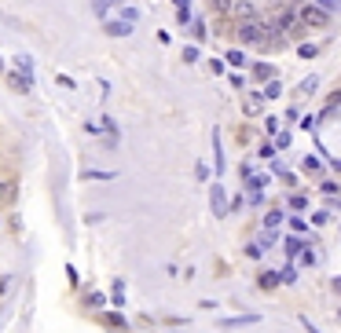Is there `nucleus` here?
<instances>
[{
    "label": "nucleus",
    "mask_w": 341,
    "mask_h": 333,
    "mask_svg": "<svg viewBox=\"0 0 341 333\" xmlns=\"http://www.w3.org/2000/svg\"><path fill=\"white\" fill-rule=\"evenodd\" d=\"M253 77H257V81H275V70L268 66V62H257V66H253Z\"/></svg>",
    "instance_id": "nucleus-7"
},
{
    "label": "nucleus",
    "mask_w": 341,
    "mask_h": 333,
    "mask_svg": "<svg viewBox=\"0 0 341 333\" xmlns=\"http://www.w3.org/2000/svg\"><path fill=\"white\" fill-rule=\"evenodd\" d=\"M15 70L26 73V77H33V59H29V55H15Z\"/></svg>",
    "instance_id": "nucleus-6"
},
{
    "label": "nucleus",
    "mask_w": 341,
    "mask_h": 333,
    "mask_svg": "<svg viewBox=\"0 0 341 333\" xmlns=\"http://www.w3.org/2000/svg\"><path fill=\"white\" fill-rule=\"evenodd\" d=\"M334 289H337V293H341V278H334Z\"/></svg>",
    "instance_id": "nucleus-28"
},
{
    "label": "nucleus",
    "mask_w": 341,
    "mask_h": 333,
    "mask_svg": "<svg viewBox=\"0 0 341 333\" xmlns=\"http://www.w3.org/2000/svg\"><path fill=\"white\" fill-rule=\"evenodd\" d=\"M268 29H272V26L257 22V19H246V22L239 26V40H242V44H268V40H272Z\"/></svg>",
    "instance_id": "nucleus-1"
},
{
    "label": "nucleus",
    "mask_w": 341,
    "mask_h": 333,
    "mask_svg": "<svg viewBox=\"0 0 341 333\" xmlns=\"http://www.w3.org/2000/svg\"><path fill=\"white\" fill-rule=\"evenodd\" d=\"M305 205H308V201H305V194H293V198H290V209H297V213H301Z\"/></svg>",
    "instance_id": "nucleus-20"
},
{
    "label": "nucleus",
    "mask_w": 341,
    "mask_h": 333,
    "mask_svg": "<svg viewBox=\"0 0 341 333\" xmlns=\"http://www.w3.org/2000/svg\"><path fill=\"white\" fill-rule=\"evenodd\" d=\"M85 300H88V304H92V308H103V293H88Z\"/></svg>",
    "instance_id": "nucleus-23"
},
{
    "label": "nucleus",
    "mask_w": 341,
    "mask_h": 333,
    "mask_svg": "<svg viewBox=\"0 0 341 333\" xmlns=\"http://www.w3.org/2000/svg\"><path fill=\"white\" fill-rule=\"evenodd\" d=\"M0 70H4V59H0Z\"/></svg>",
    "instance_id": "nucleus-29"
},
{
    "label": "nucleus",
    "mask_w": 341,
    "mask_h": 333,
    "mask_svg": "<svg viewBox=\"0 0 341 333\" xmlns=\"http://www.w3.org/2000/svg\"><path fill=\"white\" fill-rule=\"evenodd\" d=\"M114 4H121V0H114Z\"/></svg>",
    "instance_id": "nucleus-30"
},
{
    "label": "nucleus",
    "mask_w": 341,
    "mask_h": 333,
    "mask_svg": "<svg viewBox=\"0 0 341 333\" xmlns=\"http://www.w3.org/2000/svg\"><path fill=\"white\" fill-rule=\"evenodd\" d=\"M11 194H15V187L11 183H0V198H11Z\"/></svg>",
    "instance_id": "nucleus-27"
},
{
    "label": "nucleus",
    "mask_w": 341,
    "mask_h": 333,
    "mask_svg": "<svg viewBox=\"0 0 341 333\" xmlns=\"http://www.w3.org/2000/svg\"><path fill=\"white\" fill-rule=\"evenodd\" d=\"M297 19H301L305 29H323V26L330 22V11H327V8H319V4H305V8L297 11Z\"/></svg>",
    "instance_id": "nucleus-2"
},
{
    "label": "nucleus",
    "mask_w": 341,
    "mask_h": 333,
    "mask_svg": "<svg viewBox=\"0 0 341 333\" xmlns=\"http://www.w3.org/2000/svg\"><path fill=\"white\" fill-rule=\"evenodd\" d=\"M316 52H319V48H316V44H301V48H297V55H301V59H312Z\"/></svg>",
    "instance_id": "nucleus-16"
},
{
    "label": "nucleus",
    "mask_w": 341,
    "mask_h": 333,
    "mask_svg": "<svg viewBox=\"0 0 341 333\" xmlns=\"http://www.w3.org/2000/svg\"><path fill=\"white\" fill-rule=\"evenodd\" d=\"M132 26H136V22H129V19H106L103 29H106L110 37H129V33H132Z\"/></svg>",
    "instance_id": "nucleus-3"
},
{
    "label": "nucleus",
    "mask_w": 341,
    "mask_h": 333,
    "mask_svg": "<svg viewBox=\"0 0 341 333\" xmlns=\"http://www.w3.org/2000/svg\"><path fill=\"white\" fill-rule=\"evenodd\" d=\"M279 278H283V275H260V285H264V289H275Z\"/></svg>",
    "instance_id": "nucleus-14"
},
{
    "label": "nucleus",
    "mask_w": 341,
    "mask_h": 333,
    "mask_svg": "<svg viewBox=\"0 0 341 333\" xmlns=\"http://www.w3.org/2000/svg\"><path fill=\"white\" fill-rule=\"evenodd\" d=\"M224 59H228V66H246V55H242V52H235V48H231V52H228Z\"/></svg>",
    "instance_id": "nucleus-10"
},
{
    "label": "nucleus",
    "mask_w": 341,
    "mask_h": 333,
    "mask_svg": "<svg viewBox=\"0 0 341 333\" xmlns=\"http://www.w3.org/2000/svg\"><path fill=\"white\" fill-rule=\"evenodd\" d=\"M110 4H114V0H92V11H96V15H106V11H110Z\"/></svg>",
    "instance_id": "nucleus-12"
},
{
    "label": "nucleus",
    "mask_w": 341,
    "mask_h": 333,
    "mask_svg": "<svg viewBox=\"0 0 341 333\" xmlns=\"http://www.w3.org/2000/svg\"><path fill=\"white\" fill-rule=\"evenodd\" d=\"M183 62H198V48H195V44L183 48Z\"/></svg>",
    "instance_id": "nucleus-19"
},
{
    "label": "nucleus",
    "mask_w": 341,
    "mask_h": 333,
    "mask_svg": "<svg viewBox=\"0 0 341 333\" xmlns=\"http://www.w3.org/2000/svg\"><path fill=\"white\" fill-rule=\"evenodd\" d=\"M209 8H213V11H231L228 0H209Z\"/></svg>",
    "instance_id": "nucleus-24"
},
{
    "label": "nucleus",
    "mask_w": 341,
    "mask_h": 333,
    "mask_svg": "<svg viewBox=\"0 0 341 333\" xmlns=\"http://www.w3.org/2000/svg\"><path fill=\"white\" fill-rule=\"evenodd\" d=\"M264 224H268V227H275V224H283V213H279V209H272V213L264 216Z\"/></svg>",
    "instance_id": "nucleus-18"
},
{
    "label": "nucleus",
    "mask_w": 341,
    "mask_h": 333,
    "mask_svg": "<svg viewBox=\"0 0 341 333\" xmlns=\"http://www.w3.org/2000/svg\"><path fill=\"white\" fill-rule=\"evenodd\" d=\"M286 253H290V257H293V253H301V242H297V238H290V242H286Z\"/></svg>",
    "instance_id": "nucleus-26"
},
{
    "label": "nucleus",
    "mask_w": 341,
    "mask_h": 333,
    "mask_svg": "<svg viewBox=\"0 0 341 333\" xmlns=\"http://www.w3.org/2000/svg\"><path fill=\"white\" fill-rule=\"evenodd\" d=\"M191 37H195V40H206V22H202V19L191 22Z\"/></svg>",
    "instance_id": "nucleus-11"
},
{
    "label": "nucleus",
    "mask_w": 341,
    "mask_h": 333,
    "mask_svg": "<svg viewBox=\"0 0 341 333\" xmlns=\"http://www.w3.org/2000/svg\"><path fill=\"white\" fill-rule=\"evenodd\" d=\"M103 322H106V326H118V329H125V319H121V315H103Z\"/></svg>",
    "instance_id": "nucleus-15"
},
{
    "label": "nucleus",
    "mask_w": 341,
    "mask_h": 333,
    "mask_svg": "<svg viewBox=\"0 0 341 333\" xmlns=\"http://www.w3.org/2000/svg\"><path fill=\"white\" fill-rule=\"evenodd\" d=\"M260 99H264V95H250V99H246V110H250V114H257V110H260Z\"/></svg>",
    "instance_id": "nucleus-17"
},
{
    "label": "nucleus",
    "mask_w": 341,
    "mask_h": 333,
    "mask_svg": "<svg viewBox=\"0 0 341 333\" xmlns=\"http://www.w3.org/2000/svg\"><path fill=\"white\" fill-rule=\"evenodd\" d=\"M260 95H264V99H279V95H283V85H279V81H268Z\"/></svg>",
    "instance_id": "nucleus-8"
},
{
    "label": "nucleus",
    "mask_w": 341,
    "mask_h": 333,
    "mask_svg": "<svg viewBox=\"0 0 341 333\" xmlns=\"http://www.w3.org/2000/svg\"><path fill=\"white\" fill-rule=\"evenodd\" d=\"M8 85H11L15 92H29V88H33V77H26V73H8Z\"/></svg>",
    "instance_id": "nucleus-5"
},
{
    "label": "nucleus",
    "mask_w": 341,
    "mask_h": 333,
    "mask_svg": "<svg viewBox=\"0 0 341 333\" xmlns=\"http://www.w3.org/2000/svg\"><path fill=\"white\" fill-rule=\"evenodd\" d=\"M209 201H213V213H216V216H228V209H231V205H228L224 187H213V190H209Z\"/></svg>",
    "instance_id": "nucleus-4"
},
{
    "label": "nucleus",
    "mask_w": 341,
    "mask_h": 333,
    "mask_svg": "<svg viewBox=\"0 0 341 333\" xmlns=\"http://www.w3.org/2000/svg\"><path fill=\"white\" fill-rule=\"evenodd\" d=\"M118 172H103V169H85V180H114Z\"/></svg>",
    "instance_id": "nucleus-9"
},
{
    "label": "nucleus",
    "mask_w": 341,
    "mask_h": 333,
    "mask_svg": "<svg viewBox=\"0 0 341 333\" xmlns=\"http://www.w3.org/2000/svg\"><path fill=\"white\" fill-rule=\"evenodd\" d=\"M316 4H319V8H327V11H337V8H341V0H316Z\"/></svg>",
    "instance_id": "nucleus-21"
},
{
    "label": "nucleus",
    "mask_w": 341,
    "mask_h": 333,
    "mask_svg": "<svg viewBox=\"0 0 341 333\" xmlns=\"http://www.w3.org/2000/svg\"><path fill=\"white\" fill-rule=\"evenodd\" d=\"M121 19H129V22H136V19H139V11H136V8H121Z\"/></svg>",
    "instance_id": "nucleus-22"
},
{
    "label": "nucleus",
    "mask_w": 341,
    "mask_h": 333,
    "mask_svg": "<svg viewBox=\"0 0 341 333\" xmlns=\"http://www.w3.org/2000/svg\"><path fill=\"white\" fill-rule=\"evenodd\" d=\"M286 147H290V136L283 132V136H279V139H275V150H286Z\"/></svg>",
    "instance_id": "nucleus-25"
},
{
    "label": "nucleus",
    "mask_w": 341,
    "mask_h": 333,
    "mask_svg": "<svg viewBox=\"0 0 341 333\" xmlns=\"http://www.w3.org/2000/svg\"><path fill=\"white\" fill-rule=\"evenodd\" d=\"M316 85H319V77H305V81H301V92H305V95H312Z\"/></svg>",
    "instance_id": "nucleus-13"
}]
</instances>
